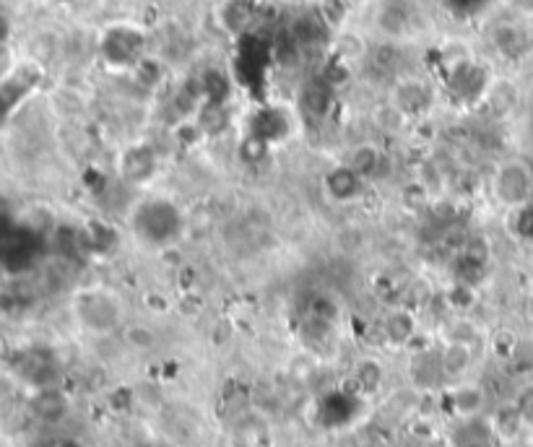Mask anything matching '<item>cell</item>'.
<instances>
[{"label": "cell", "mask_w": 533, "mask_h": 447, "mask_svg": "<svg viewBox=\"0 0 533 447\" xmlns=\"http://www.w3.org/2000/svg\"><path fill=\"white\" fill-rule=\"evenodd\" d=\"M494 195L510 208L526 206L533 190V177L520 162H507L494 172Z\"/></svg>", "instance_id": "6da1fadb"}, {"label": "cell", "mask_w": 533, "mask_h": 447, "mask_svg": "<svg viewBox=\"0 0 533 447\" xmlns=\"http://www.w3.org/2000/svg\"><path fill=\"white\" fill-rule=\"evenodd\" d=\"M143 32L133 29V26H115L107 29L102 39L104 58L110 63H125V65H138L143 60Z\"/></svg>", "instance_id": "7a4b0ae2"}, {"label": "cell", "mask_w": 533, "mask_h": 447, "mask_svg": "<svg viewBox=\"0 0 533 447\" xmlns=\"http://www.w3.org/2000/svg\"><path fill=\"white\" fill-rule=\"evenodd\" d=\"M377 26L385 39L398 42L401 37L411 32L416 21V6L411 0H383L377 8Z\"/></svg>", "instance_id": "3957f363"}, {"label": "cell", "mask_w": 533, "mask_h": 447, "mask_svg": "<svg viewBox=\"0 0 533 447\" xmlns=\"http://www.w3.org/2000/svg\"><path fill=\"white\" fill-rule=\"evenodd\" d=\"M78 318L94 331H107L117 323V305L107 292H86L78 297Z\"/></svg>", "instance_id": "277c9868"}, {"label": "cell", "mask_w": 533, "mask_h": 447, "mask_svg": "<svg viewBox=\"0 0 533 447\" xmlns=\"http://www.w3.org/2000/svg\"><path fill=\"white\" fill-rule=\"evenodd\" d=\"M359 190H362V177H359V172L351 167V164L349 167L336 169V172L328 177V193H331V198H336V201H351V198H357Z\"/></svg>", "instance_id": "5b68a950"}, {"label": "cell", "mask_w": 533, "mask_h": 447, "mask_svg": "<svg viewBox=\"0 0 533 447\" xmlns=\"http://www.w3.org/2000/svg\"><path fill=\"white\" fill-rule=\"evenodd\" d=\"M492 42L497 50L507 55V52L520 50V45H523V34H520V29L515 24H500V26H494Z\"/></svg>", "instance_id": "8992f818"}, {"label": "cell", "mask_w": 533, "mask_h": 447, "mask_svg": "<svg viewBox=\"0 0 533 447\" xmlns=\"http://www.w3.org/2000/svg\"><path fill=\"white\" fill-rule=\"evenodd\" d=\"M518 227L520 234L533 237V203H526V206L518 208Z\"/></svg>", "instance_id": "52a82bcc"}]
</instances>
